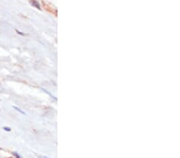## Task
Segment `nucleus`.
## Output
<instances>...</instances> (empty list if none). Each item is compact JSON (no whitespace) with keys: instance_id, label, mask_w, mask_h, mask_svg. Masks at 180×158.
Returning a JSON list of instances; mask_svg holds the SVG:
<instances>
[{"instance_id":"obj_5","label":"nucleus","mask_w":180,"mask_h":158,"mask_svg":"<svg viewBox=\"0 0 180 158\" xmlns=\"http://www.w3.org/2000/svg\"><path fill=\"white\" fill-rule=\"evenodd\" d=\"M39 158H48L47 157H39Z\"/></svg>"},{"instance_id":"obj_4","label":"nucleus","mask_w":180,"mask_h":158,"mask_svg":"<svg viewBox=\"0 0 180 158\" xmlns=\"http://www.w3.org/2000/svg\"><path fill=\"white\" fill-rule=\"evenodd\" d=\"M3 129H5V130H7V131H10V129L9 127H4Z\"/></svg>"},{"instance_id":"obj_1","label":"nucleus","mask_w":180,"mask_h":158,"mask_svg":"<svg viewBox=\"0 0 180 158\" xmlns=\"http://www.w3.org/2000/svg\"><path fill=\"white\" fill-rule=\"evenodd\" d=\"M31 3L32 6H34V7H37V8H39V9H40L39 3V2H38L37 1H31Z\"/></svg>"},{"instance_id":"obj_2","label":"nucleus","mask_w":180,"mask_h":158,"mask_svg":"<svg viewBox=\"0 0 180 158\" xmlns=\"http://www.w3.org/2000/svg\"><path fill=\"white\" fill-rule=\"evenodd\" d=\"M13 155H14V156H15L16 158H23V157H20V155H19V154L17 153V152H13Z\"/></svg>"},{"instance_id":"obj_3","label":"nucleus","mask_w":180,"mask_h":158,"mask_svg":"<svg viewBox=\"0 0 180 158\" xmlns=\"http://www.w3.org/2000/svg\"><path fill=\"white\" fill-rule=\"evenodd\" d=\"M13 108H14V109H15V110H18V111H19V112H20L21 113H23V114H25V113H24V112H23V111H22V110H20V109H18V107H16V106H13Z\"/></svg>"}]
</instances>
